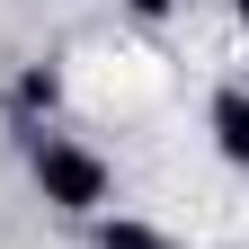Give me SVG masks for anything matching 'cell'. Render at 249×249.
Returning <instances> with one entry per match:
<instances>
[{"label":"cell","instance_id":"cell-1","mask_svg":"<svg viewBox=\"0 0 249 249\" xmlns=\"http://www.w3.org/2000/svg\"><path fill=\"white\" fill-rule=\"evenodd\" d=\"M27 169H36L45 205H62V213H98L107 205V160L80 151V142H62V134H45L36 151H27Z\"/></svg>","mask_w":249,"mask_h":249},{"label":"cell","instance_id":"cell-2","mask_svg":"<svg viewBox=\"0 0 249 249\" xmlns=\"http://www.w3.org/2000/svg\"><path fill=\"white\" fill-rule=\"evenodd\" d=\"M213 151L231 169H249V89H223L213 98Z\"/></svg>","mask_w":249,"mask_h":249},{"label":"cell","instance_id":"cell-3","mask_svg":"<svg viewBox=\"0 0 249 249\" xmlns=\"http://www.w3.org/2000/svg\"><path fill=\"white\" fill-rule=\"evenodd\" d=\"M98 249H160V231H151V223H124V213H116V223H98Z\"/></svg>","mask_w":249,"mask_h":249},{"label":"cell","instance_id":"cell-4","mask_svg":"<svg viewBox=\"0 0 249 249\" xmlns=\"http://www.w3.org/2000/svg\"><path fill=\"white\" fill-rule=\"evenodd\" d=\"M18 98H27V107H53L62 89H53V71H27V80H18Z\"/></svg>","mask_w":249,"mask_h":249},{"label":"cell","instance_id":"cell-5","mask_svg":"<svg viewBox=\"0 0 249 249\" xmlns=\"http://www.w3.org/2000/svg\"><path fill=\"white\" fill-rule=\"evenodd\" d=\"M134 9H142V18H160V9H169V0H134Z\"/></svg>","mask_w":249,"mask_h":249},{"label":"cell","instance_id":"cell-6","mask_svg":"<svg viewBox=\"0 0 249 249\" xmlns=\"http://www.w3.org/2000/svg\"><path fill=\"white\" fill-rule=\"evenodd\" d=\"M231 18H240V27H249V0H231Z\"/></svg>","mask_w":249,"mask_h":249}]
</instances>
